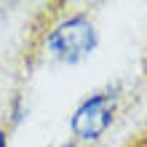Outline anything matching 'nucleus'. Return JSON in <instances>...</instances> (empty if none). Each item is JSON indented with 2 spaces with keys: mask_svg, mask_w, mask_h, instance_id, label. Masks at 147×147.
Wrapping results in <instances>:
<instances>
[{
  "mask_svg": "<svg viewBox=\"0 0 147 147\" xmlns=\"http://www.w3.org/2000/svg\"><path fill=\"white\" fill-rule=\"evenodd\" d=\"M96 27H94V22L88 16L83 13H75L70 19L59 22L54 30L48 32V40H46V48L48 54L59 59V62L64 64H75L86 59L91 54L94 48H96Z\"/></svg>",
  "mask_w": 147,
  "mask_h": 147,
  "instance_id": "1",
  "label": "nucleus"
},
{
  "mask_svg": "<svg viewBox=\"0 0 147 147\" xmlns=\"http://www.w3.org/2000/svg\"><path fill=\"white\" fill-rule=\"evenodd\" d=\"M115 110H118V96L115 94H94L86 102L78 105V110L70 118V128L78 139L83 142H94L107 131L115 120Z\"/></svg>",
  "mask_w": 147,
  "mask_h": 147,
  "instance_id": "2",
  "label": "nucleus"
},
{
  "mask_svg": "<svg viewBox=\"0 0 147 147\" xmlns=\"http://www.w3.org/2000/svg\"><path fill=\"white\" fill-rule=\"evenodd\" d=\"M0 147H8V134L0 131Z\"/></svg>",
  "mask_w": 147,
  "mask_h": 147,
  "instance_id": "3",
  "label": "nucleus"
},
{
  "mask_svg": "<svg viewBox=\"0 0 147 147\" xmlns=\"http://www.w3.org/2000/svg\"><path fill=\"white\" fill-rule=\"evenodd\" d=\"M59 147H75V144L72 142H64V144H59Z\"/></svg>",
  "mask_w": 147,
  "mask_h": 147,
  "instance_id": "4",
  "label": "nucleus"
}]
</instances>
